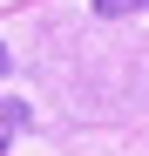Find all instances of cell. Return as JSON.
Listing matches in <instances>:
<instances>
[{
	"mask_svg": "<svg viewBox=\"0 0 149 156\" xmlns=\"http://www.w3.org/2000/svg\"><path fill=\"white\" fill-rule=\"evenodd\" d=\"M102 20H122V14H149V0H88Z\"/></svg>",
	"mask_w": 149,
	"mask_h": 156,
	"instance_id": "cell-2",
	"label": "cell"
},
{
	"mask_svg": "<svg viewBox=\"0 0 149 156\" xmlns=\"http://www.w3.org/2000/svg\"><path fill=\"white\" fill-rule=\"evenodd\" d=\"M0 75H7V48H0Z\"/></svg>",
	"mask_w": 149,
	"mask_h": 156,
	"instance_id": "cell-3",
	"label": "cell"
},
{
	"mask_svg": "<svg viewBox=\"0 0 149 156\" xmlns=\"http://www.w3.org/2000/svg\"><path fill=\"white\" fill-rule=\"evenodd\" d=\"M14 129H27V102H0V149H7Z\"/></svg>",
	"mask_w": 149,
	"mask_h": 156,
	"instance_id": "cell-1",
	"label": "cell"
}]
</instances>
